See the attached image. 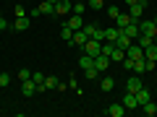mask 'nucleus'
<instances>
[{
  "instance_id": "a211bd4d",
  "label": "nucleus",
  "mask_w": 157,
  "mask_h": 117,
  "mask_svg": "<svg viewBox=\"0 0 157 117\" xmlns=\"http://www.w3.org/2000/svg\"><path fill=\"white\" fill-rule=\"evenodd\" d=\"M29 26H32V23H29V16H21V18H16V23H13L11 29H16V31H26Z\"/></svg>"
},
{
  "instance_id": "f704fd0d",
  "label": "nucleus",
  "mask_w": 157,
  "mask_h": 117,
  "mask_svg": "<svg viewBox=\"0 0 157 117\" xmlns=\"http://www.w3.org/2000/svg\"><path fill=\"white\" fill-rule=\"evenodd\" d=\"M18 78H21V81H26V78H32V70H29V68H21V70H18Z\"/></svg>"
},
{
  "instance_id": "58836bf2",
  "label": "nucleus",
  "mask_w": 157,
  "mask_h": 117,
  "mask_svg": "<svg viewBox=\"0 0 157 117\" xmlns=\"http://www.w3.org/2000/svg\"><path fill=\"white\" fill-rule=\"evenodd\" d=\"M123 3H128V5H131V3H136V0H123Z\"/></svg>"
},
{
  "instance_id": "cd10ccee",
  "label": "nucleus",
  "mask_w": 157,
  "mask_h": 117,
  "mask_svg": "<svg viewBox=\"0 0 157 117\" xmlns=\"http://www.w3.org/2000/svg\"><path fill=\"white\" fill-rule=\"evenodd\" d=\"M84 76H86V78H89V81H94V78H97V76H100V70H97V68H94V65H89V68H84Z\"/></svg>"
},
{
  "instance_id": "ea45409f",
  "label": "nucleus",
  "mask_w": 157,
  "mask_h": 117,
  "mask_svg": "<svg viewBox=\"0 0 157 117\" xmlns=\"http://www.w3.org/2000/svg\"><path fill=\"white\" fill-rule=\"evenodd\" d=\"M50 3H58V0H50Z\"/></svg>"
},
{
  "instance_id": "f8f14e48",
  "label": "nucleus",
  "mask_w": 157,
  "mask_h": 117,
  "mask_svg": "<svg viewBox=\"0 0 157 117\" xmlns=\"http://www.w3.org/2000/svg\"><path fill=\"white\" fill-rule=\"evenodd\" d=\"M32 81L37 83V91H47V89H45V73H39V70H32Z\"/></svg>"
},
{
  "instance_id": "4be33fe9",
  "label": "nucleus",
  "mask_w": 157,
  "mask_h": 117,
  "mask_svg": "<svg viewBox=\"0 0 157 117\" xmlns=\"http://www.w3.org/2000/svg\"><path fill=\"white\" fill-rule=\"evenodd\" d=\"M60 39H63V42H71V39H73V29L68 26V23H63V29H60Z\"/></svg>"
},
{
  "instance_id": "2f4dec72",
  "label": "nucleus",
  "mask_w": 157,
  "mask_h": 117,
  "mask_svg": "<svg viewBox=\"0 0 157 117\" xmlns=\"http://www.w3.org/2000/svg\"><path fill=\"white\" fill-rule=\"evenodd\" d=\"M107 16H110L113 21H115V18L121 16V11H118V5H107Z\"/></svg>"
},
{
  "instance_id": "c756f323",
  "label": "nucleus",
  "mask_w": 157,
  "mask_h": 117,
  "mask_svg": "<svg viewBox=\"0 0 157 117\" xmlns=\"http://www.w3.org/2000/svg\"><path fill=\"white\" fill-rule=\"evenodd\" d=\"M45 89H58V78H52V76H45Z\"/></svg>"
},
{
  "instance_id": "a878e982",
  "label": "nucleus",
  "mask_w": 157,
  "mask_h": 117,
  "mask_svg": "<svg viewBox=\"0 0 157 117\" xmlns=\"http://www.w3.org/2000/svg\"><path fill=\"white\" fill-rule=\"evenodd\" d=\"M118 34H121V29H105V42H115V39H118Z\"/></svg>"
},
{
  "instance_id": "473e14b6",
  "label": "nucleus",
  "mask_w": 157,
  "mask_h": 117,
  "mask_svg": "<svg viewBox=\"0 0 157 117\" xmlns=\"http://www.w3.org/2000/svg\"><path fill=\"white\" fill-rule=\"evenodd\" d=\"M11 83V73H0V89Z\"/></svg>"
},
{
  "instance_id": "4468645a",
  "label": "nucleus",
  "mask_w": 157,
  "mask_h": 117,
  "mask_svg": "<svg viewBox=\"0 0 157 117\" xmlns=\"http://www.w3.org/2000/svg\"><path fill=\"white\" fill-rule=\"evenodd\" d=\"M123 107H126V109H139L136 94H128V91H126V96H123Z\"/></svg>"
},
{
  "instance_id": "6ab92c4d",
  "label": "nucleus",
  "mask_w": 157,
  "mask_h": 117,
  "mask_svg": "<svg viewBox=\"0 0 157 117\" xmlns=\"http://www.w3.org/2000/svg\"><path fill=\"white\" fill-rule=\"evenodd\" d=\"M139 109L144 112L147 117H152V115H157V104H155V101H152V99H149V101H144V104H141Z\"/></svg>"
},
{
  "instance_id": "a19ab883",
  "label": "nucleus",
  "mask_w": 157,
  "mask_h": 117,
  "mask_svg": "<svg viewBox=\"0 0 157 117\" xmlns=\"http://www.w3.org/2000/svg\"><path fill=\"white\" fill-rule=\"evenodd\" d=\"M105 3H110V0H105Z\"/></svg>"
},
{
  "instance_id": "c9c22d12",
  "label": "nucleus",
  "mask_w": 157,
  "mask_h": 117,
  "mask_svg": "<svg viewBox=\"0 0 157 117\" xmlns=\"http://www.w3.org/2000/svg\"><path fill=\"white\" fill-rule=\"evenodd\" d=\"M68 89H73V91H78V94H81V89H78V83H76V78H68Z\"/></svg>"
},
{
  "instance_id": "c85d7f7f",
  "label": "nucleus",
  "mask_w": 157,
  "mask_h": 117,
  "mask_svg": "<svg viewBox=\"0 0 157 117\" xmlns=\"http://www.w3.org/2000/svg\"><path fill=\"white\" fill-rule=\"evenodd\" d=\"M78 65H81V68H89V65H94V57H89V55H81Z\"/></svg>"
},
{
  "instance_id": "f3484780",
  "label": "nucleus",
  "mask_w": 157,
  "mask_h": 117,
  "mask_svg": "<svg viewBox=\"0 0 157 117\" xmlns=\"http://www.w3.org/2000/svg\"><path fill=\"white\" fill-rule=\"evenodd\" d=\"M136 44L144 50V47H149V44H155V37H149V34H141L139 31V37H136Z\"/></svg>"
},
{
  "instance_id": "b1692460",
  "label": "nucleus",
  "mask_w": 157,
  "mask_h": 117,
  "mask_svg": "<svg viewBox=\"0 0 157 117\" xmlns=\"http://www.w3.org/2000/svg\"><path fill=\"white\" fill-rule=\"evenodd\" d=\"M144 57H147V60H155V62H157V44L144 47Z\"/></svg>"
},
{
  "instance_id": "79ce46f5",
  "label": "nucleus",
  "mask_w": 157,
  "mask_h": 117,
  "mask_svg": "<svg viewBox=\"0 0 157 117\" xmlns=\"http://www.w3.org/2000/svg\"><path fill=\"white\" fill-rule=\"evenodd\" d=\"M155 23H157V18H155Z\"/></svg>"
},
{
  "instance_id": "7ed1b4c3",
  "label": "nucleus",
  "mask_w": 157,
  "mask_h": 117,
  "mask_svg": "<svg viewBox=\"0 0 157 117\" xmlns=\"http://www.w3.org/2000/svg\"><path fill=\"white\" fill-rule=\"evenodd\" d=\"M81 50H84V55L97 57V55H100V50H102V42H97V39H89V42H86V44L81 47Z\"/></svg>"
},
{
  "instance_id": "0eeeda50",
  "label": "nucleus",
  "mask_w": 157,
  "mask_h": 117,
  "mask_svg": "<svg viewBox=\"0 0 157 117\" xmlns=\"http://www.w3.org/2000/svg\"><path fill=\"white\" fill-rule=\"evenodd\" d=\"M139 31L155 37V34H157V23H155V21H139Z\"/></svg>"
},
{
  "instance_id": "9d476101",
  "label": "nucleus",
  "mask_w": 157,
  "mask_h": 117,
  "mask_svg": "<svg viewBox=\"0 0 157 117\" xmlns=\"http://www.w3.org/2000/svg\"><path fill=\"white\" fill-rule=\"evenodd\" d=\"M39 8V16H55V3H50V0H45L42 5H37ZM58 18V16H55Z\"/></svg>"
},
{
  "instance_id": "aec40b11",
  "label": "nucleus",
  "mask_w": 157,
  "mask_h": 117,
  "mask_svg": "<svg viewBox=\"0 0 157 117\" xmlns=\"http://www.w3.org/2000/svg\"><path fill=\"white\" fill-rule=\"evenodd\" d=\"M66 23H68V26L73 29V31H78V29H84V21H81V16H76V13H73V16L68 18Z\"/></svg>"
},
{
  "instance_id": "6e6552de",
  "label": "nucleus",
  "mask_w": 157,
  "mask_h": 117,
  "mask_svg": "<svg viewBox=\"0 0 157 117\" xmlns=\"http://www.w3.org/2000/svg\"><path fill=\"white\" fill-rule=\"evenodd\" d=\"M139 89H144V86H141V78L131 76L128 81H126V91H128V94H136V91H139Z\"/></svg>"
},
{
  "instance_id": "5701e85b",
  "label": "nucleus",
  "mask_w": 157,
  "mask_h": 117,
  "mask_svg": "<svg viewBox=\"0 0 157 117\" xmlns=\"http://www.w3.org/2000/svg\"><path fill=\"white\" fill-rule=\"evenodd\" d=\"M123 57H126V50L115 47V50H113V55H110V62H123Z\"/></svg>"
},
{
  "instance_id": "dca6fc26",
  "label": "nucleus",
  "mask_w": 157,
  "mask_h": 117,
  "mask_svg": "<svg viewBox=\"0 0 157 117\" xmlns=\"http://www.w3.org/2000/svg\"><path fill=\"white\" fill-rule=\"evenodd\" d=\"M105 112H107L110 117H123V115H126V107H123V104H110Z\"/></svg>"
},
{
  "instance_id": "ddd939ff",
  "label": "nucleus",
  "mask_w": 157,
  "mask_h": 117,
  "mask_svg": "<svg viewBox=\"0 0 157 117\" xmlns=\"http://www.w3.org/2000/svg\"><path fill=\"white\" fill-rule=\"evenodd\" d=\"M134 21H136V18H131V13H121V16L115 18V26L118 29H126L128 23H134Z\"/></svg>"
},
{
  "instance_id": "393cba45",
  "label": "nucleus",
  "mask_w": 157,
  "mask_h": 117,
  "mask_svg": "<svg viewBox=\"0 0 157 117\" xmlns=\"http://www.w3.org/2000/svg\"><path fill=\"white\" fill-rule=\"evenodd\" d=\"M100 89L102 91H113V89H115V81H113L110 76H105V78H102V83H100Z\"/></svg>"
},
{
  "instance_id": "bb28decb",
  "label": "nucleus",
  "mask_w": 157,
  "mask_h": 117,
  "mask_svg": "<svg viewBox=\"0 0 157 117\" xmlns=\"http://www.w3.org/2000/svg\"><path fill=\"white\" fill-rule=\"evenodd\" d=\"M149 99H152V96H149V91H147V89H139V91H136V101H139V107L144 104V101H149Z\"/></svg>"
},
{
  "instance_id": "7c9ffc66",
  "label": "nucleus",
  "mask_w": 157,
  "mask_h": 117,
  "mask_svg": "<svg viewBox=\"0 0 157 117\" xmlns=\"http://www.w3.org/2000/svg\"><path fill=\"white\" fill-rule=\"evenodd\" d=\"M84 11H86V5H84V3H73V8H71V13H76V16H81Z\"/></svg>"
},
{
  "instance_id": "e433bc0d",
  "label": "nucleus",
  "mask_w": 157,
  "mask_h": 117,
  "mask_svg": "<svg viewBox=\"0 0 157 117\" xmlns=\"http://www.w3.org/2000/svg\"><path fill=\"white\" fill-rule=\"evenodd\" d=\"M3 29H11V23H8V21H6V18L0 16V31H3Z\"/></svg>"
},
{
  "instance_id": "f257e3e1",
  "label": "nucleus",
  "mask_w": 157,
  "mask_h": 117,
  "mask_svg": "<svg viewBox=\"0 0 157 117\" xmlns=\"http://www.w3.org/2000/svg\"><path fill=\"white\" fill-rule=\"evenodd\" d=\"M84 31L89 39H97V42H105V29L94 26V23H84Z\"/></svg>"
},
{
  "instance_id": "20e7f679",
  "label": "nucleus",
  "mask_w": 157,
  "mask_h": 117,
  "mask_svg": "<svg viewBox=\"0 0 157 117\" xmlns=\"http://www.w3.org/2000/svg\"><path fill=\"white\" fill-rule=\"evenodd\" d=\"M71 8H73L71 0H58L55 3V16H66V13H71Z\"/></svg>"
},
{
  "instance_id": "4c0bfd02",
  "label": "nucleus",
  "mask_w": 157,
  "mask_h": 117,
  "mask_svg": "<svg viewBox=\"0 0 157 117\" xmlns=\"http://www.w3.org/2000/svg\"><path fill=\"white\" fill-rule=\"evenodd\" d=\"M21 16H26V11H24L21 5H16V18H21Z\"/></svg>"
},
{
  "instance_id": "423d86ee",
  "label": "nucleus",
  "mask_w": 157,
  "mask_h": 117,
  "mask_svg": "<svg viewBox=\"0 0 157 117\" xmlns=\"http://www.w3.org/2000/svg\"><path fill=\"white\" fill-rule=\"evenodd\" d=\"M131 44H134V39H131L126 31H121V34H118V39H115V47H121V50H128Z\"/></svg>"
},
{
  "instance_id": "72a5a7b5",
  "label": "nucleus",
  "mask_w": 157,
  "mask_h": 117,
  "mask_svg": "<svg viewBox=\"0 0 157 117\" xmlns=\"http://www.w3.org/2000/svg\"><path fill=\"white\" fill-rule=\"evenodd\" d=\"M86 5H89V8H94V11H100V8L105 5V0H89Z\"/></svg>"
},
{
  "instance_id": "412c9836",
  "label": "nucleus",
  "mask_w": 157,
  "mask_h": 117,
  "mask_svg": "<svg viewBox=\"0 0 157 117\" xmlns=\"http://www.w3.org/2000/svg\"><path fill=\"white\" fill-rule=\"evenodd\" d=\"M121 31H126V34H128L131 39H136V37H139V21L128 23V26H126V29H121Z\"/></svg>"
},
{
  "instance_id": "2eb2a0df",
  "label": "nucleus",
  "mask_w": 157,
  "mask_h": 117,
  "mask_svg": "<svg viewBox=\"0 0 157 117\" xmlns=\"http://www.w3.org/2000/svg\"><path fill=\"white\" fill-rule=\"evenodd\" d=\"M107 65H110V57L100 52V55L94 57V68H97V70H107Z\"/></svg>"
},
{
  "instance_id": "39448f33",
  "label": "nucleus",
  "mask_w": 157,
  "mask_h": 117,
  "mask_svg": "<svg viewBox=\"0 0 157 117\" xmlns=\"http://www.w3.org/2000/svg\"><path fill=\"white\" fill-rule=\"evenodd\" d=\"M21 94H24V96H34V94H37V83H34L32 78L21 81Z\"/></svg>"
},
{
  "instance_id": "9b49d317",
  "label": "nucleus",
  "mask_w": 157,
  "mask_h": 117,
  "mask_svg": "<svg viewBox=\"0 0 157 117\" xmlns=\"http://www.w3.org/2000/svg\"><path fill=\"white\" fill-rule=\"evenodd\" d=\"M126 57H131V60H141V57H144V50H141L139 44H131L128 50H126Z\"/></svg>"
},
{
  "instance_id": "1a4fd4ad",
  "label": "nucleus",
  "mask_w": 157,
  "mask_h": 117,
  "mask_svg": "<svg viewBox=\"0 0 157 117\" xmlns=\"http://www.w3.org/2000/svg\"><path fill=\"white\" fill-rule=\"evenodd\" d=\"M71 42H73L76 47H84L86 42H89V37H86V31H84V29H78V31H73V39H71Z\"/></svg>"
},
{
  "instance_id": "f03ea898",
  "label": "nucleus",
  "mask_w": 157,
  "mask_h": 117,
  "mask_svg": "<svg viewBox=\"0 0 157 117\" xmlns=\"http://www.w3.org/2000/svg\"><path fill=\"white\" fill-rule=\"evenodd\" d=\"M149 5V0H136V3H131V8H128V13H131V18H136L139 21L141 18V13H144V8Z\"/></svg>"
}]
</instances>
